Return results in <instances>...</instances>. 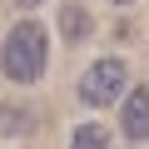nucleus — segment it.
I'll use <instances>...</instances> for the list:
<instances>
[{"mask_svg": "<svg viewBox=\"0 0 149 149\" xmlns=\"http://www.w3.org/2000/svg\"><path fill=\"white\" fill-rule=\"evenodd\" d=\"M109 5H134V0H109Z\"/></svg>", "mask_w": 149, "mask_h": 149, "instance_id": "6e6552de", "label": "nucleus"}, {"mask_svg": "<svg viewBox=\"0 0 149 149\" xmlns=\"http://www.w3.org/2000/svg\"><path fill=\"white\" fill-rule=\"evenodd\" d=\"M55 25H60V40L65 45H85L95 35V15H90V5H80V0H65L60 15H55Z\"/></svg>", "mask_w": 149, "mask_h": 149, "instance_id": "20e7f679", "label": "nucleus"}, {"mask_svg": "<svg viewBox=\"0 0 149 149\" xmlns=\"http://www.w3.org/2000/svg\"><path fill=\"white\" fill-rule=\"evenodd\" d=\"M15 5H25V10H35V5H45V0H15Z\"/></svg>", "mask_w": 149, "mask_h": 149, "instance_id": "0eeeda50", "label": "nucleus"}, {"mask_svg": "<svg viewBox=\"0 0 149 149\" xmlns=\"http://www.w3.org/2000/svg\"><path fill=\"white\" fill-rule=\"evenodd\" d=\"M70 149H109V129H104L100 119H90V124H74V134H70Z\"/></svg>", "mask_w": 149, "mask_h": 149, "instance_id": "423d86ee", "label": "nucleus"}, {"mask_svg": "<svg viewBox=\"0 0 149 149\" xmlns=\"http://www.w3.org/2000/svg\"><path fill=\"white\" fill-rule=\"evenodd\" d=\"M35 129V109L30 104H0V134H5V139H15V134H30Z\"/></svg>", "mask_w": 149, "mask_h": 149, "instance_id": "39448f33", "label": "nucleus"}, {"mask_svg": "<svg viewBox=\"0 0 149 149\" xmlns=\"http://www.w3.org/2000/svg\"><path fill=\"white\" fill-rule=\"evenodd\" d=\"M50 65V30L40 20H15L0 45V70L10 85H35Z\"/></svg>", "mask_w": 149, "mask_h": 149, "instance_id": "f257e3e1", "label": "nucleus"}, {"mask_svg": "<svg viewBox=\"0 0 149 149\" xmlns=\"http://www.w3.org/2000/svg\"><path fill=\"white\" fill-rule=\"evenodd\" d=\"M124 90H129V65H124L119 55H104V60H95V65L80 74V100H85L90 109L119 104Z\"/></svg>", "mask_w": 149, "mask_h": 149, "instance_id": "f03ea898", "label": "nucleus"}, {"mask_svg": "<svg viewBox=\"0 0 149 149\" xmlns=\"http://www.w3.org/2000/svg\"><path fill=\"white\" fill-rule=\"evenodd\" d=\"M119 124H124V139H129V144H149V85L124 90V100H119Z\"/></svg>", "mask_w": 149, "mask_h": 149, "instance_id": "7ed1b4c3", "label": "nucleus"}]
</instances>
